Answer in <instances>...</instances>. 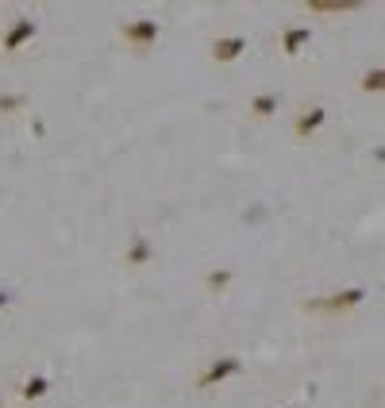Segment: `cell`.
Segmentation results:
<instances>
[{
  "label": "cell",
  "mask_w": 385,
  "mask_h": 408,
  "mask_svg": "<svg viewBox=\"0 0 385 408\" xmlns=\"http://www.w3.org/2000/svg\"><path fill=\"white\" fill-rule=\"evenodd\" d=\"M204 285H208L212 293H224L227 285H232V270H212L208 277H204Z\"/></svg>",
  "instance_id": "cell-11"
},
{
  "label": "cell",
  "mask_w": 385,
  "mask_h": 408,
  "mask_svg": "<svg viewBox=\"0 0 385 408\" xmlns=\"http://www.w3.org/2000/svg\"><path fill=\"white\" fill-rule=\"evenodd\" d=\"M8 300H12V293H4V289H0V308H4Z\"/></svg>",
  "instance_id": "cell-15"
},
{
  "label": "cell",
  "mask_w": 385,
  "mask_h": 408,
  "mask_svg": "<svg viewBox=\"0 0 385 408\" xmlns=\"http://www.w3.org/2000/svg\"><path fill=\"white\" fill-rule=\"evenodd\" d=\"M308 43V27H289L285 31V43H282V51L285 54H301V46Z\"/></svg>",
  "instance_id": "cell-9"
},
{
  "label": "cell",
  "mask_w": 385,
  "mask_h": 408,
  "mask_svg": "<svg viewBox=\"0 0 385 408\" xmlns=\"http://www.w3.org/2000/svg\"><path fill=\"white\" fill-rule=\"evenodd\" d=\"M243 51H247V39L243 35H227V39H216V43H212V58L216 62H235Z\"/></svg>",
  "instance_id": "cell-3"
},
{
  "label": "cell",
  "mask_w": 385,
  "mask_h": 408,
  "mask_svg": "<svg viewBox=\"0 0 385 408\" xmlns=\"http://www.w3.org/2000/svg\"><path fill=\"white\" fill-rule=\"evenodd\" d=\"M362 300H366V289H358V285H355V289L332 293L327 300H313L308 308H313V312H347V308H358Z\"/></svg>",
  "instance_id": "cell-1"
},
{
  "label": "cell",
  "mask_w": 385,
  "mask_h": 408,
  "mask_svg": "<svg viewBox=\"0 0 385 408\" xmlns=\"http://www.w3.org/2000/svg\"><path fill=\"white\" fill-rule=\"evenodd\" d=\"M324 120H327V112H324V108H308L305 116L297 120V135H301V139H305V135H313L316 127L324 124Z\"/></svg>",
  "instance_id": "cell-7"
},
{
  "label": "cell",
  "mask_w": 385,
  "mask_h": 408,
  "mask_svg": "<svg viewBox=\"0 0 385 408\" xmlns=\"http://www.w3.org/2000/svg\"><path fill=\"white\" fill-rule=\"evenodd\" d=\"M151 262V243H146V235H135L127 247V266H146Z\"/></svg>",
  "instance_id": "cell-6"
},
{
  "label": "cell",
  "mask_w": 385,
  "mask_h": 408,
  "mask_svg": "<svg viewBox=\"0 0 385 408\" xmlns=\"http://www.w3.org/2000/svg\"><path fill=\"white\" fill-rule=\"evenodd\" d=\"M124 39H127V43H135V46H146V43L158 39V23H154V20H135V23H127V27H124Z\"/></svg>",
  "instance_id": "cell-4"
},
{
  "label": "cell",
  "mask_w": 385,
  "mask_h": 408,
  "mask_svg": "<svg viewBox=\"0 0 385 408\" xmlns=\"http://www.w3.org/2000/svg\"><path fill=\"white\" fill-rule=\"evenodd\" d=\"M251 112H255V116H274L277 112V96H270V93H262V96H255V101H251Z\"/></svg>",
  "instance_id": "cell-10"
},
{
  "label": "cell",
  "mask_w": 385,
  "mask_h": 408,
  "mask_svg": "<svg viewBox=\"0 0 385 408\" xmlns=\"http://www.w3.org/2000/svg\"><path fill=\"white\" fill-rule=\"evenodd\" d=\"M381 85H385V70H370L362 77V89H366V93H381Z\"/></svg>",
  "instance_id": "cell-12"
},
{
  "label": "cell",
  "mask_w": 385,
  "mask_h": 408,
  "mask_svg": "<svg viewBox=\"0 0 385 408\" xmlns=\"http://www.w3.org/2000/svg\"><path fill=\"white\" fill-rule=\"evenodd\" d=\"M358 0H308V12H351Z\"/></svg>",
  "instance_id": "cell-8"
},
{
  "label": "cell",
  "mask_w": 385,
  "mask_h": 408,
  "mask_svg": "<svg viewBox=\"0 0 385 408\" xmlns=\"http://www.w3.org/2000/svg\"><path fill=\"white\" fill-rule=\"evenodd\" d=\"M243 370V362L235 355H224V358H216V362L208 366V370L201 374V385L208 389V385H220V381H227V378H235V374Z\"/></svg>",
  "instance_id": "cell-2"
},
{
  "label": "cell",
  "mask_w": 385,
  "mask_h": 408,
  "mask_svg": "<svg viewBox=\"0 0 385 408\" xmlns=\"http://www.w3.org/2000/svg\"><path fill=\"white\" fill-rule=\"evenodd\" d=\"M43 393H46V378H31L27 385H23V397H27V401H39Z\"/></svg>",
  "instance_id": "cell-13"
},
{
  "label": "cell",
  "mask_w": 385,
  "mask_h": 408,
  "mask_svg": "<svg viewBox=\"0 0 385 408\" xmlns=\"http://www.w3.org/2000/svg\"><path fill=\"white\" fill-rule=\"evenodd\" d=\"M31 35H35V23H31V20H15V27L4 35V51H15V46H23Z\"/></svg>",
  "instance_id": "cell-5"
},
{
  "label": "cell",
  "mask_w": 385,
  "mask_h": 408,
  "mask_svg": "<svg viewBox=\"0 0 385 408\" xmlns=\"http://www.w3.org/2000/svg\"><path fill=\"white\" fill-rule=\"evenodd\" d=\"M23 108V96H0V112H15Z\"/></svg>",
  "instance_id": "cell-14"
}]
</instances>
